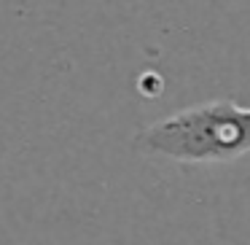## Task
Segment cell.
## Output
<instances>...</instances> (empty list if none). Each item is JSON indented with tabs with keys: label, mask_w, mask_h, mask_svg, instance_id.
Wrapping results in <instances>:
<instances>
[{
	"label": "cell",
	"mask_w": 250,
	"mask_h": 245,
	"mask_svg": "<svg viewBox=\"0 0 250 245\" xmlns=\"http://www.w3.org/2000/svg\"><path fill=\"white\" fill-rule=\"evenodd\" d=\"M135 148L146 156L207 164L250 154V108L234 100L191 105L137 132Z\"/></svg>",
	"instance_id": "cell-1"
}]
</instances>
